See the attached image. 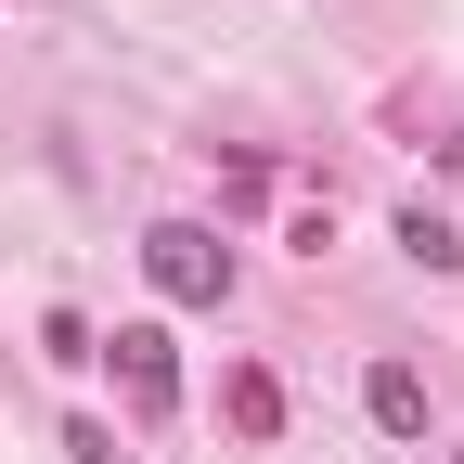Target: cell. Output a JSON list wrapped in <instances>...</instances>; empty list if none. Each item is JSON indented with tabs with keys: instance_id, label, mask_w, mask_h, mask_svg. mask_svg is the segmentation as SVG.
I'll return each mask as SVG.
<instances>
[{
	"instance_id": "1",
	"label": "cell",
	"mask_w": 464,
	"mask_h": 464,
	"mask_svg": "<svg viewBox=\"0 0 464 464\" xmlns=\"http://www.w3.org/2000/svg\"><path fill=\"white\" fill-rule=\"evenodd\" d=\"M142 271H155L168 310H219V297H232V246H219L207 219H155V232H142Z\"/></svg>"
},
{
	"instance_id": "2",
	"label": "cell",
	"mask_w": 464,
	"mask_h": 464,
	"mask_svg": "<svg viewBox=\"0 0 464 464\" xmlns=\"http://www.w3.org/2000/svg\"><path fill=\"white\" fill-rule=\"evenodd\" d=\"M103 362H116V387H130V413H142V426L181 400V348H168V323H116V335H103Z\"/></svg>"
},
{
	"instance_id": "3",
	"label": "cell",
	"mask_w": 464,
	"mask_h": 464,
	"mask_svg": "<svg viewBox=\"0 0 464 464\" xmlns=\"http://www.w3.org/2000/svg\"><path fill=\"white\" fill-rule=\"evenodd\" d=\"M362 400H374V426H387V439H426V374H413V362H374Z\"/></svg>"
},
{
	"instance_id": "4",
	"label": "cell",
	"mask_w": 464,
	"mask_h": 464,
	"mask_svg": "<svg viewBox=\"0 0 464 464\" xmlns=\"http://www.w3.org/2000/svg\"><path fill=\"white\" fill-rule=\"evenodd\" d=\"M219 413L246 426V439H271V426H284V387H271L258 362H232V374H219Z\"/></svg>"
},
{
	"instance_id": "5",
	"label": "cell",
	"mask_w": 464,
	"mask_h": 464,
	"mask_svg": "<svg viewBox=\"0 0 464 464\" xmlns=\"http://www.w3.org/2000/svg\"><path fill=\"white\" fill-rule=\"evenodd\" d=\"M400 246H413L426 271H464V232H451V219H439L426 194H413V207H400Z\"/></svg>"
},
{
	"instance_id": "6",
	"label": "cell",
	"mask_w": 464,
	"mask_h": 464,
	"mask_svg": "<svg viewBox=\"0 0 464 464\" xmlns=\"http://www.w3.org/2000/svg\"><path fill=\"white\" fill-rule=\"evenodd\" d=\"M39 348H52V362H103V335H91L78 310H52V323H39Z\"/></svg>"
}]
</instances>
